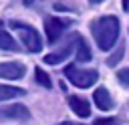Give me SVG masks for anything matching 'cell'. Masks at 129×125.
Returning <instances> with one entry per match:
<instances>
[{"mask_svg": "<svg viewBox=\"0 0 129 125\" xmlns=\"http://www.w3.org/2000/svg\"><path fill=\"white\" fill-rule=\"evenodd\" d=\"M119 30H121V26H119L117 16H101L91 22V34L101 50L113 48V44L119 38Z\"/></svg>", "mask_w": 129, "mask_h": 125, "instance_id": "6da1fadb", "label": "cell"}, {"mask_svg": "<svg viewBox=\"0 0 129 125\" xmlns=\"http://www.w3.org/2000/svg\"><path fill=\"white\" fill-rule=\"evenodd\" d=\"M64 77L75 85V87H81V89H89L97 83L99 79V73L95 69H81V67H75V65H69L64 69Z\"/></svg>", "mask_w": 129, "mask_h": 125, "instance_id": "7a4b0ae2", "label": "cell"}, {"mask_svg": "<svg viewBox=\"0 0 129 125\" xmlns=\"http://www.w3.org/2000/svg\"><path fill=\"white\" fill-rule=\"evenodd\" d=\"M10 26L18 32L22 44H24L30 52H38V50H42V38H40V34L36 32V28L28 26V24H24V22H16V20L10 22Z\"/></svg>", "mask_w": 129, "mask_h": 125, "instance_id": "3957f363", "label": "cell"}, {"mask_svg": "<svg viewBox=\"0 0 129 125\" xmlns=\"http://www.w3.org/2000/svg\"><path fill=\"white\" fill-rule=\"evenodd\" d=\"M71 22L69 20H62V18H56V16H50V18H46V22H44V30H46V40L52 44V42H56L58 38H60V34L67 30V26H69Z\"/></svg>", "mask_w": 129, "mask_h": 125, "instance_id": "277c9868", "label": "cell"}, {"mask_svg": "<svg viewBox=\"0 0 129 125\" xmlns=\"http://www.w3.org/2000/svg\"><path fill=\"white\" fill-rule=\"evenodd\" d=\"M77 46V34H73L67 42H64V46H60L58 50H54V52H48L46 56H44V62L46 65H58V62H62L64 58H69L71 54H73V48Z\"/></svg>", "mask_w": 129, "mask_h": 125, "instance_id": "5b68a950", "label": "cell"}, {"mask_svg": "<svg viewBox=\"0 0 129 125\" xmlns=\"http://www.w3.org/2000/svg\"><path fill=\"white\" fill-rule=\"evenodd\" d=\"M0 117L4 119H12V121H28L30 119V111L24 105H6L0 109Z\"/></svg>", "mask_w": 129, "mask_h": 125, "instance_id": "8992f818", "label": "cell"}, {"mask_svg": "<svg viewBox=\"0 0 129 125\" xmlns=\"http://www.w3.org/2000/svg\"><path fill=\"white\" fill-rule=\"evenodd\" d=\"M26 73V67L22 62H0V79H22Z\"/></svg>", "mask_w": 129, "mask_h": 125, "instance_id": "52a82bcc", "label": "cell"}, {"mask_svg": "<svg viewBox=\"0 0 129 125\" xmlns=\"http://www.w3.org/2000/svg\"><path fill=\"white\" fill-rule=\"evenodd\" d=\"M93 101H95V105H97L101 111H109V109H113V99H111V95H109V91H107L105 87H97V89H95V93H93Z\"/></svg>", "mask_w": 129, "mask_h": 125, "instance_id": "ba28073f", "label": "cell"}, {"mask_svg": "<svg viewBox=\"0 0 129 125\" xmlns=\"http://www.w3.org/2000/svg\"><path fill=\"white\" fill-rule=\"evenodd\" d=\"M69 107H71L73 113L79 115V117H89V115H91V105H89L87 99H83V97L71 95V97H69Z\"/></svg>", "mask_w": 129, "mask_h": 125, "instance_id": "9c48e42d", "label": "cell"}, {"mask_svg": "<svg viewBox=\"0 0 129 125\" xmlns=\"http://www.w3.org/2000/svg\"><path fill=\"white\" fill-rule=\"evenodd\" d=\"M77 58H79L81 62H89V60L93 58V54H91V48H89L87 40H85L81 34H77Z\"/></svg>", "mask_w": 129, "mask_h": 125, "instance_id": "30bf717a", "label": "cell"}, {"mask_svg": "<svg viewBox=\"0 0 129 125\" xmlns=\"http://www.w3.org/2000/svg\"><path fill=\"white\" fill-rule=\"evenodd\" d=\"M0 48H2V50H18L16 40L8 34V30L4 28L2 22H0Z\"/></svg>", "mask_w": 129, "mask_h": 125, "instance_id": "8fae6325", "label": "cell"}, {"mask_svg": "<svg viewBox=\"0 0 129 125\" xmlns=\"http://www.w3.org/2000/svg\"><path fill=\"white\" fill-rule=\"evenodd\" d=\"M26 91L20 87H10V85H0V101H8L14 97H22Z\"/></svg>", "mask_w": 129, "mask_h": 125, "instance_id": "7c38bea8", "label": "cell"}, {"mask_svg": "<svg viewBox=\"0 0 129 125\" xmlns=\"http://www.w3.org/2000/svg\"><path fill=\"white\" fill-rule=\"evenodd\" d=\"M34 77H36V83H38L40 87H44V89H50V87H52L50 77H48L42 69H34Z\"/></svg>", "mask_w": 129, "mask_h": 125, "instance_id": "4fadbf2b", "label": "cell"}, {"mask_svg": "<svg viewBox=\"0 0 129 125\" xmlns=\"http://www.w3.org/2000/svg\"><path fill=\"white\" fill-rule=\"evenodd\" d=\"M123 50H125V48H123V44H121V46L117 48V52H115L113 56H109V58H107V65H109V67H115V65L123 58Z\"/></svg>", "mask_w": 129, "mask_h": 125, "instance_id": "5bb4252c", "label": "cell"}, {"mask_svg": "<svg viewBox=\"0 0 129 125\" xmlns=\"http://www.w3.org/2000/svg\"><path fill=\"white\" fill-rule=\"evenodd\" d=\"M117 79L123 87H129V69H119L117 71Z\"/></svg>", "mask_w": 129, "mask_h": 125, "instance_id": "9a60e30c", "label": "cell"}, {"mask_svg": "<svg viewBox=\"0 0 129 125\" xmlns=\"http://www.w3.org/2000/svg\"><path fill=\"white\" fill-rule=\"evenodd\" d=\"M95 125H121V121L113 119V117H103V119H97Z\"/></svg>", "mask_w": 129, "mask_h": 125, "instance_id": "2e32d148", "label": "cell"}, {"mask_svg": "<svg viewBox=\"0 0 129 125\" xmlns=\"http://www.w3.org/2000/svg\"><path fill=\"white\" fill-rule=\"evenodd\" d=\"M123 4H125V10H129V0H123Z\"/></svg>", "mask_w": 129, "mask_h": 125, "instance_id": "e0dca14e", "label": "cell"}, {"mask_svg": "<svg viewBox=\"0 0 129 125\" xmlns=\"http://www.w3.org/2000/svg\"><path fill=\"white\" fill-rule=\"evenodd\" d=\"M89 2H91V4H101L103 0H89Z\"/></svg>", "mask_w": 129, "mask_h": 125, "instance_id": "ac0fdd59", "label": "cell"}, {"mask_svg": "<svg viewBox=\"0 0 129 125\" xmlns=\"http://www.w3.org/2000/svg\"><path fill=\"white\" fill-rule=\"evenodd\" d=\"M58 125H73V123H58Z\"/></svg>", "mask_w": 129, "mask_h": 125, "instance_id": "d6986e66", "label": "cell"}]
</instances>
